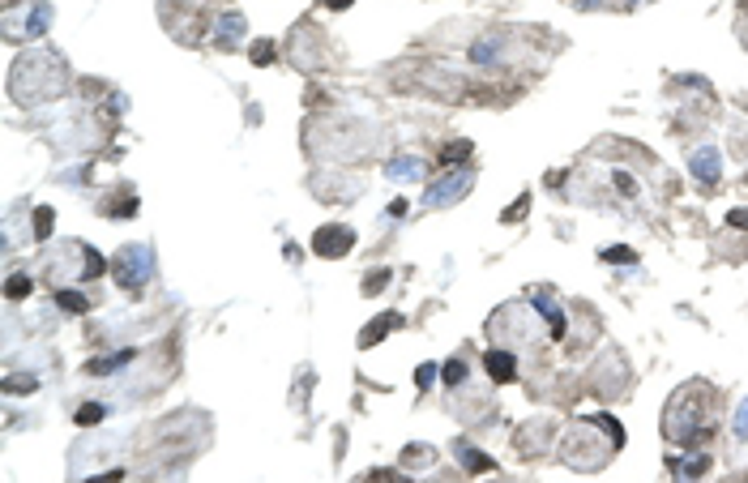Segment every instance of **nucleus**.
<instances>
[{
  "instance_id": "obj_1",
  "label": "nucleus",
  "mask_w": 748,
  "mask_h": 483,
  "mask_svg": "<svg viewBox=\"0 0 748 483\" xmlns=\"http://www.w3.org/2000/svg\"><path fill=\"white\" fill-rule=\"evenodd\" d=\"M116 274H120V283H124L129 291H141V283L154 274L150 248H124V252L116 257Z\"/></svg>"
},
{
  "instance_id": "obj_2",
  "label": "nucleus",
  "mask_w": 748,
  "mask_h": 483,
  "mask_svg": "<svg viewBox=\"0 0 748 483\" xmlns=\"http://www.w3.org/2000/svg\"><path fill=\"white\" fill-rule=\"evenodd\" d=\"M470 184H475V167H458V172H449L445 180H437L432 188H427L423 205H449V201L466 197V188H470Z\"/></svg>"
},
{
  "instance_id": "obj_3",
  "label": "nucleus",
  "mask_w": 748,
  "mask_h": 483,
  "mask_svg": "<svg viewBox=\"0 0 748 483\" xmlns=\"http://www.w3.org/2000/svg\"><path fill=\"white\" fill-rule=\"evenodd\" d=\"M355 248V231L351 227H321L312 236V252L316 257H347Z\"/></svg>"
},
{
  "instance_id": "obj_4",
  "label": "nucleus",
  "mask_w": 748,
  "mask_h": 483,
  "mask_svg": "<svg viewBox=\"0 0 748 483\" xmlns=\"http://www.w3.org/2000/svg\"><path fill=\"white\" fill-rule=\"evenodd\" d=\"M484 372H488L496 385H505V381L517 377V359H513L509 351H488V355H484Z\"/></svg>"
},
{
  "instance_id": "obj_5",
  "label": "nucleus",
  "mask_w": 748,
  "mask_h": 483,
  "mask_svg": "<svg viewBox=\"0 0 748 483\" xmlns=\"http://www.w3.org/2000/svg\"><path fill=\"white\" fill-rule=\"evenodd\" d=\"M398 326H402V316H398V312H385L381 321H372V326L359 334V347H377V342H381L385 334H394Z\"/></svg>"
},
{
  "instance_id": "obj_6",
  "label": "nucleus",
  "mask_w": 748,
  "mask_h": 483,
  "mask_svg": "<svg viewBox=\"0 0 748 483\" xmlns=\"http://www.w3.org/2000/svg\"><path fill=\"white\" fill-rule=\"evenodd\" d=\"M692 172H697V180H706V184L718 180V154H714V146H702L697 154H692Z\"/></svg>"
},
{
  "instance_id": "obj_7",
  "label": "nucleus",
  "mask_w": 748,
  "mask_h": 483,
  "mask_svg": "<svg viewBox=\"0 0 748 483\" xmlns=\"http://www.w3.org/2000/svg\"><path fill=\"white\" fill-rule=\"evenodd\" d=\"M389 176H394V180H415V176H423V163H419L415 154L394 158V163H389Z\"/></svg>"
},
{
  "instance_id": "obj_8",
  "label": "nucleus",
  "mask_w": 748,
  "mask_h": 483,
  "mask_svg": "<svg viewBox=\"0 0 748 483\" xmlns=\"http://www.w3.org/2000/svg\"><path fill=\"white\" fill-rule=\"evenodd\" d=\"M133 359V351H120V355H107V359H94L90 363V377H107V372H116V368H124Z\"/></svg>"
},
{
  "instance_id": "obj_9",
  "label": "nucleus",
  "mask_w": 748,
  "mask_h": 483,
  "mask_svg": "<svg viewBox=\"0 0 748 483\" xmlns=\"http://www.w3.org/2000/svg\"><path fill=\"white\" fill-rule=\"evenodd\" d=\"M458 458H462V466H466V470H492V466H496L488 453H479V449H466V445H458Z\"/></svg>"
},
{
  "instance_id": "obj_10",
  "label": "nucleus",
  "mask_w": 748,
  "mask_h": 483,
  "mask_svg": "<svg viewBox=\"0 0 748 483\" xmlns=\"http://www.w3.org/2000/svg\"><path fill=\"white\" fill-rule=\"evenodd\" d=\"M56 308H65V312H73V316H82L90 304H86V295L82 291H56Z\"/></svg>"
},
{
  "instance_id": "obj_11",
  "label": "nucleus",
  "mask_w": 748,
  "mask_h": 483,
  "mask_svg": "<svg viewBox=\"0 0 748 483\" xmlns=\"http://www.w3.org/2000/svg\"><path fill=\"white\" fill-rule=\"evenodd\" d=\"M73 419H77L82 427H90V423H103V419H107V406H103V402H82Z\"/></svg>"
},
{
  "instance_id": "obj_12",
  "label": "nucleus",
  "mask_w": 748,
  "mask_h": 483,
  "mask_svg": "<svg viewBox=\"0 0 748 483\" xmlns=\"http://www.w3.org/2000/svg\"><path fill=\"white\" fill-rule=\"evenodd\" d=\"M30 291H34L30 274H13V278L5 283V295H9V300H22V295H30Z\"/></svg>"
},
{
  "instance_id": "obj_13",
  "label": "nucleus",
  "mask_w": 748,
  "mask_h": 483,
  "mask_svg": "<svg viewBox=\"0 0 748 483\" xmlns=\"http://www.w3.org/2000/svg\"><path fill=\"white\" fill-rule=\"evenodd\" d=\"M47 22H51V9L39 0V5H34V18L26 22V34H43V30H47Z\"/></svg>"
},
{
  "instance_id": "obj_14",
  "label": "nucleus",
  "mask_w": 748,
  "mask_h": 483,
  "mask_svg": "<svg viewBox=\"0 0 748 483\" xmlns=\"http://www.w3.org/2000/svg\"><path fill=\"white\" fill-rule=\"evenodd\" d=\"M441 381H445V385H462V381H466V363H462V359H449V363L441 368Z\"/></svg>"
},
{
  "instance_id": "obj_15",
  "label": "nucleus",
  "mask_w": 748,
  "mask_h": 483,
  "mask_svg": "<svg viewBox=\"0 0 748 483\" xmlns=\"http://www.w3.org/2000/svg\"><path fill=\"white\" fill-rule=\"evenodd\" d=\"M385 283H389V270H372V274L363 278V295H377V291H385Z\"/></svg>"
},
{
  "instance_id": "obj_16",
  "label": "nucleus",
  "mask_w": 748,
  "mask_h": 483,
  "mask_svg": "<svg viewBox=\"0 0 748 483\" xmlns=\"http://www.w3.org/2000/svg\"><path fill=\"white\" fill-rule=\"evenodd\" d=\"M496 43H501V39H488V43H479V47H470V60H475V65H488V60L496 56Z\"/></svg>"
},
{
  "instance_id": "obj_17",
  "label": "nucleus",
  "mask_w": 748,
  "mask_h": 483,
  "mask_svg": "<svg viewBox=\"0 0 748 483\" xmlns=\"http://www.w3.org/2000/svg\"><path fill=\"white\" fill-rule=\"evenodd\" d=\"M34 236H39V240L51 236V205H39V214H34Z\"/></svg>"
},
{
  "instance_id": "obj_18",
  "label": "nucleus",
  "mask_w": 748,
  "mask_h": 483,
  "mask_svg": "<svg viewBox=\"0 0 748 483\" xmlns=\"http://www.w3.org/2000/svg\"><path fill=\"white\" fill-rule=\"evenodd\" d=\"M219 30H223V47H231V39H240V34H244V22H240V18H223V26H219Z\"/></svg>"
},
{
  "instance_id": "obj_19",
  "label": "nucleus",
  "mask_w": 748,
  "mask_h": 483,
  "mask_svg": "<svg viewBox=\"0 0 748 483\" xmlns=\"http://www.w3.org/2000/svg\"><path fill=\"white\" fill-rule=\"evenodd\" d=\"M82 252H86V278H98V274L107 270V261H103L94 248H82Z\"/></svg>"
},
{
  "instance_id": "obj_20",
  "label": "nucleus",
  "mask_w": 748,
  "mask_h": 483,
  "mask_svg": "<svg viewBox=\"0 0 748 483\" xmlns=\"http://www.w3.org/2000/svg\"><path fill=\"white\" fill-rule=\"evenodd\" d=\"M706 466H710V458H706V453H697V458H688V462H676V470H680V475H702Z\"/></svg>"
},
{
  "instance_id": "obj_21",
  "label": "nucleus",
  "mask_w": 748,
  "mask_h": 483,
  "mask_svg": "<svg viewBox=\"0 0 748 483\" xmlns=\"http://www.w3.org/2000/svg\"><path fill=\"white\" fill-rule=\"evenodd\" d=\"M252 60H257V65H270V60H274V43H265V39L252 43Z\"/></svg>"
},
{
  "instance_id": "obj_22",
  "label": "nucleus",
  "mask_w": 748,
  "mask_h": 483,
  "mask_svg": "<svg viewBox=\"0 0 748 483\" xmlns=\"http://www.w3.org/2000/svg\"><path fill=\"white\" fill-rule=\"evenodd\" d=\"M735 437L740 441H748V398L740 402V411H735Z\"/></svg>"
},
{
  "instance_id": "obj_23",
  "label": "nucleus",
  "mask_w": 748,
  "mask_h": 483,
  "mask_svg": "<svg viewBox=\"0 0 748 483\" xmlns=\"http://www.w3.org/2000/svg\"><path fill=\"white\" fill-rule=\"evenodd\" d=\"M603 261H620V265H633V252H628V248H603Z\"/></svg>"
},
{
  "instance_id": "obj_24",
  "label": "nucleus",
  "mask_w": 748,
  "mask_h": 483,
  "mask_svg": "<svg viewBox=\"0 0 748 483\" xmlns=\"http://www.w3.org/2000/svg\"><path fill=\"white\" fill-rule=\"evenodd\" d=\"M415 381H419V389H427V385H432V381H437V363H423Z\"/></svg>"
},
{
  "instance_id": "obj_25",
  "label": "nucleus",
  "mask_w": 748,
  "mask_h": 483,
  "mask_svg": "<svg viewBox=\"0 0 748 483\" xmlns=\"http://www.w3.org/2000/svg\"><path fill=\"white\" fill-rule=\"evenodd\" d=\"M462 154H470V141H458V146H449V150L441 154V163H449V158H462Z\"/></svg>"
},
{
  "instance_id": "obj_26",
  "label": "nucleus",
  "mask_w": 748,
  "mask_h": 483,
  "mask_svg": "<svg viewBox=\"0 0 748 483\" xmlns=\"http://www.w3.org/2000/svg\"><path fill=\"white\" fill-rule=\"evenodd\" d=\"M727 223H731V227H748V210H731Z\"/></svg>"
},
{
  "instance_id": "obj_27",
  "label": "nucleus",
  "mask_w": 748,
  "mask_h": 483,
  "mask_svg": "<svg viewBox=\"0 0 748 483\" xmlns=\"http://www.w3.org/2000/svg\"><path fill=\"white\" fill-rule=\"evenodd\" d=\"M402 214H406V201H402V197L389 201V219H402Z\"/></svg>"
},
{
  "instance_id": "obj_28",
  "label": "nucleus",
  "mask_w": 748,
  "mask_h": 483,
  "mask_svg": "<svg viewBox=\"0 0 748 483\" xmlns=\"http://www.w3.org/2000/svg\"><path fill=\"white\" fill-rule=\"evenodd\" d=\"M325 5H330V9H351L355 0H325Z\"/></svg>"
},
{
  "instance_id": "obj_29",
  "label": "nucleus",
  "mask_w": 748,
  "mask_h": 483,
  "mask_svg": "<svg viewBox=\"0 0 748 483\" xmlns=\"http://www.w3.org/2000/svg\"><path fill=\"white\" fill-rule=\"evenodd\" d=\"M581 5H595V0H581Z\"/></svg>"
},
{
  "instance_id": "obj_30",
  "label": "nucleus",
  "mask_w": 748,
  "mask_h": 483,
  "mask_svg": "<svg viewBox=\"0 0 748 483\" xmlns=\"http://www.w3.org/2000/svg\"><path fill=\"white\" fill-rule=\"evenodd\" d=\"M9 5H13V0H9Z\"/></svg>"
}]
</instances>
